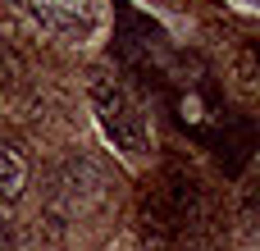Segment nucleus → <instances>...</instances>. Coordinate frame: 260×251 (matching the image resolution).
Listing matches in <instances>:
<instances>
[{
    "mask_svg": "<svg viewBox=\"0 0 260 251\" xmlns=\"http://www.w3.org/2000/svg\"><path fill=\"white\" fill-rule=\"evenodd\" d=\"M91 105L101 114V128L105 137L128 151V155H146L151 151V128H146V114L137 110V101L110 78V73H91Z\"/></svg>",
    "mask_w": 260,
    "mask_h": 251,
    "instance_id": "f257e3e1",
    "label": "nucleus"
},
{
    "mask_svg": "<svg viewBox=\"0 0 260 251\" xmlns=\"http://www.w3.org/2000/svg\"><path fill=\"white\" fill-rule=\"evenodd\" d=\"M0 251H9V247H5V224H0Z\"/></svg>",
    "mask_w": 260,
    "mask_h": 251,
    "instance_id": "20e7f679",
    "label": "nucleus"
},
{
    "mask_svg": "<svg viewBox=\"0 0 260 251\" xmlns=\"http://www.w3.org/2000/svg\"><path fill=\"white\" fill-rule=\"evenodd\" d=\"M18 14H27L37 27H46L59 41H82L96 32L105 0H9Z\"/></svg>",
    "mask_w": 260,
    "mask_h": 251,
    "instance_id": "f03ea898",
    "label": "nucleus"
},
{
    "mask_svg": "<svg viewBox=\"0 0 260 251\" xmlns=\"http://www.w3.org/2000/svg\"><path fill=\"white\" fill-rule=\"evenodd\" d=\"M23 187H27V160L9 142H0V197L14 201V197H23Z\"/></svg>",
    "mask_w": 260,
    "mask_h": 251,
    "instance_id": "7ed1b4c3",
    "label": "nucleus"
},
{
    "mask_svg": "<svg viewBox=\"0 0 260 251\" xmlns=\"http://www.w3.org/2000/svg\"><path fill=\"white\" fill-rule=\"evenodd\" d=\"M242 5H247V9H251V5H256V0H242Z\"/></svg>",
    "mask_w": 260,
    "mask_h": 251,
    "instance_id": "39448f33",
    "label": "nucleus"
}]
</instances>
